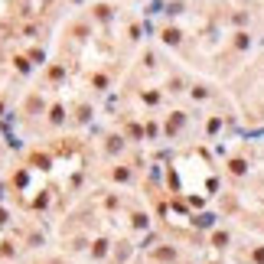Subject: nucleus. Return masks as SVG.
<instances>
[{
  "instance_id": "0eeeda50",
  "label": "nucleus",
  "mask_w": 264,
  "mask_h": 264,
  "mask_svg": "<svg viewBox=\"0 0 264 264\" xmlns=\"http://www.w3.org/2000/svg\"><path fill=\"white\" fill-rule=\"evenodd\" d=\"M13 65H17V69H20V72H23V75H26V72H29V62H26V59H23V56H17V59H13Z\"/></svg>"
},
{
  "instance_id": "f03ea898",
  "label": "nucleus",
  "mask_w": 264,
  "mask_h": 264,
  "mask_svg": "<svg viewBox=\"0 0 264 264\" xmlns=\"http://www.w3.org/2000/svg\"><path fill=\"white\" fill-rule=\"evenodd\" d=\"M49 124H52V127L65 124V108H62V105H52V108H49Z\"/></svg>"
},
{
  "instance_id": "6e6552de",
  "label": "nucleus",
  "mask_w": 264,
  "mask_h": 264,
  "mask_svg": "<svg viewBox=\"0 0 264 264\" xmlns=\"http://www.w3.org/2000/svg\"><path fill=\"white\" fill-rule=\"evenodd\" d=\"M4 105H7V102H4V98H0V114H4Z\"/></svg>"
},
{
  "instance_id": "20e7f679",
  "label": "nucleus",
  "mask_w": 264,
  "mask_h": 264,
  "mask_svg": "<svg viewBox=\"0 0 264 264\" xmlns=\"http://www.w3.org/2000/svg\"><path fill=\"white\" fill-rule=\"evenodd\" d=\"M91 17H95V20H111V7H108V4H98L95 10H91Z\"/></svg>"
},
{
  "instance_id": "423d86ee",
  "label": "nucleus",
  "mask_w": 264,
  "mask_h": 264,
  "mask_svg": "<svg viewBox=\"0 0 264 264\" xmlns=\"http://www.w3.org/2000/svg\"><path fill=\"white\" fill-rule=\"evenodd\" d=\"M88 114H91V108H88V105H79V108H75V121H79V124L88 121Z\"/></svg>"
},
{
  "instance_id": "39448f33",
  "label": "nucleus",
  "mask_w": 264,
  "mask_h": 264,
  "mask_svg": "<svg viewBox=\"0 0 264 264\" xmlns=\"http://www.w3.org/2000/svg\"><path fill=\"white\" fill-rule=\"evenodd\" d=\"M163 43H170V46H180V29H163Z\"/></svg>"
},
{
  "instance_id": "7ed1b4c3",
  "label": "nucleus",
  "mask_w": 264,
  "mask_h": 264,
  "mask_svg": "<svg viewBox=\"0 0 264 264\" xmlns=\"http://www.w3.org/2000/svg\"><path fill=\"white\" fill-rule=\"evenodd\" d=\"M88 82L95 85V91H108V85H111V79H108L105 72H95V75H88Z\"/></svg>"
},
{
  "instance_id": "f257e3e1",
  "label": "nucleus",
  "mask_w": 264,
  "mask_h": 264,
  "mask_svg": "<svg viewBox=\"0 0 264 264\" xmlns=\"http://www.w3.org/2000/svg\"><path fill=\"white\" fill-rule=\"evenodd\" d=\"M105 150L111 153V157H114V153H124V137L121 134H108L105 137Z\"/></svg>"
}]
</instances>
